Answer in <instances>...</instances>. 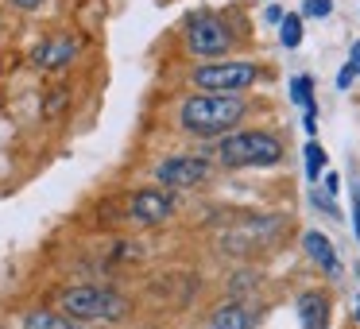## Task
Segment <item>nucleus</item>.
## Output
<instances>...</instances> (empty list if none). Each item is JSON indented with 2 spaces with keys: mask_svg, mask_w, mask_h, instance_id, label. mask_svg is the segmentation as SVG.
<instances>
[{
  "mask_svg": "<svg viewBox=\"0 0 360 329\" xmlns=\"http://www.w3.org/2000/svg\"><path fill=\"white\" fill-rule=\"evenodd\" d=\"M55 310H63L66 318L94 329V325H112V321L132 318V298L112 287H101V283H70L55 295Z\"/></svg>",
  "mask_w": 360,
  "mask_h": 329,
  "instance_id": "nucleus-1",
  "label": "nucleus"
},
{
  "mask_svg": "<svg viewBox=\"0 0 360 329\" xmlns=\"http://www.w3.org/2000/svg\"><path fill=\"white\" fill-rule=\"evenodd\" d=\"M248 112L244 97H233V93H194L182 101L179 109V124L182 132L190 136H225L229 128L240 124V117Z\"/></svg>",
  "mask_w": 360,
  "mask_h": 329,
  "instance_id": "nucleus-2",
  "label": "nucleus"
},
{
  "mask_svg": "<svg viewBox=\"0 0 360 329\" xmlns=\"http://www.w3.org/2000/svg\"><path fill=\"white\" fill-rule=\"evenodd\" d=\"M217 159L225 167H275L283 159V143L271 132H233L221 136Z\"/></svg>",
  "mask_w": 360,
  "mask_h": 329,
  "instance_id": "nucleus-3",
  "label": "nucleus"
},
{
  "mask_svg": "<svg viewBox=\"0 0 360 329\" xmlns=\"http://www.w3.org/2000/svg\"><path fill=\"white\" fill-rule=\"evenodd\" d=\"M259 78L256 63H244V58H225V63H205L194 70V86L202 93H236V89H248Z\"/></svg>",
  "mask_w": 360,
  "mask_h": 329,
  "instance_id": "nucleus-4",
  "label": "nucleus"
},
{
  "mask_svg": "<svg viewBox=\"0 0 360 329\" xmlns=\"http://www.w3.org/2000/svg\"><path fill=\"white\" fill-rule=\"evenodd\" d=\"M186 47L202 58H221L233 47V35H229L225 20H217L213 12H198L186 20Z\"/></svg>",
  "mask_w": 360,
  "mask_h": 329,
  "instance_id": "nucleus-5",
  "label": "nucleus"
},
{
  "mask_svg": "<svg viewBox=\"0 0 360 329\" xmlns=\"http://www.w3.org/2000/svg\"><path fill=\"white\" fill-rule=\"evenodd\" d=\"M151 174H155V182L167 190H190V186L210 179V163H205L202 155H167L155 163Z\"/></svg>",
  "mask_w": 360,
  "mask_h": 329,
  "instance_id": "nucleus-6",
  "label": "nucleus"
},
{
  "mask_svg": "<svg viewBox=\"0 0 360 329\" xmlns=\"http://www.w3.org/2000/svg\"><path fill=\"white\" fill-rule=\"evenodd\" d=\"M128 217L136 225H167L174 217V194L159 186H140L128 198Z\"/></svg>",
  "mask_w": 360,
  "mask_h": 329,
  "instance_id": "nucleus-7",
  "label": "nucleus"
},
{
  "mask_svg": "<svg viewBox=\"0 0 360 329\" xmlns=\"http://www.w3.org/2000/svg\"><path fill=\"white\" fill-rule=\"evenodd\" d=\"M74 55H78V39L74 35H51V39H43L35 47V66L39 70H63V66L74 63Z\"/></svg>",
  "mask_w": 360,
  "mask_h": 329,
  "instance_id": "nucleus-8",
  "label": "nucleus"
},
{
  "mask_svg": "<svg viewBox=\"0 0 360 329\" xmlns=\"http://www.w3.org/2000/svg\"><path fill=\"white\" fill-rule=\"evenodd\" d=\"M259 325V310L244 298H233V302L217 306L210 318V329H256Z\"/></svg>",
  "mask_w": 360,
  "mask_h": 329,
  "instance_id": "nucleus-9",
  "label": "nucleus"
},
{
  "mask_svg": "<svg viewBox=\"0 0 360 329\" xmlns=\"http://www.w3.org/2000/svg\"><path fill=\"white\" fill-rule=\"evenodd\" d=\"M302 248H306V256H310V259H314V264H318L326 275H333V279H341V259H337V252H333V240H329L326 233H318V228H310V233L302 236Z\"/></svg>",
  "mask_w": 360,
  "mask_h": 329,
  "instance_id": "nucleus-10",
  "label": "nucleus"
},
{
  "mask_svg": "<svg viewBox=\"0 0 360 329\" xmlns=\"http://www.w3.org/2000/svg\"><path fill=\"white\" fill-rule=\"evenodd\" d=\"M20 329H89V325L66 318L63 310H55V306H35V310L20 314Z\"/></svg>",
  "mask_w": 360,
  "mask_h": 329,
  "instance_id": "nucleus-11",
  "label": "nucleus"
},
{
  "mask_svg": "<svg viewBox=\"0 0 360 329\" xmlns=\"http://www.w3.org/2000/svg\"><path fill=\"white\" fill-rule=\"evenodd\" d=\"M298 318H302V329H326L329 325V298L321 290H306L298 298Z\"/></svg>",
  "mask_w": 360,
  "mask_h": 329,
  "instance_id": "nucleus-12",
  "label": "nucleus"
},
{
  "mask_svg": "<svg viewBox=\"0 0 360 329\" xmlns=\"http://www.w3.org/2000/svg\"><path fill=\"white\" fill-rule=\"evenodd\" d=\"M279 43L287 51H295L298 43H302V16H295V12H290V16H283V24H279Z\"/></svg>",
  "mask_w": 360,
  "mask_h": 329,
  "instance_id": "nucleus-13",
  "label": "nucleus"
},
{
  "mask_svg": "<svg viewBox=\"0 0 360 329\" xmlns=\"http://www.w3.org/2000/svg\"><path fill=\"white\" fill-rule=\"evenodd\" d=\"M290 101L302 105L306 112H314V82L310 78H295V82H290Z\"/></svg>",
  "mask_w": 360,
  "mask_h": 329,
  "instance_id": "nucleus-14",
  "label": "nucleus"
},
{
  "mask_svg": "<svg viewBox=\"0 0 360 329\" xmlns=\"http://www.w3.org/2000/svg\"><path fill=\"white\" fill-rule=\"evenodd\" d=\"M321 171H326V151H321V143H306V179L318 182Z\"/></svg>",
  "mask_w": 360,
  "mask_h": 329,
  "instance_id": "nucleus-15",
  "label": "nucleus"
},
{
  "mask_svg": "<svg viewBox=\"0 0 360 329\" xmlns=\"http://www.w3.org/2000/svg\"><path fill=\"white\" fill-rule=\"evenodd\" d=\"M66 101H70V89H66V86H58V89H51V93H47V105H43V117H55V112H63L66 109Z\"/></svg>",
  "mask_w": 360,
  "mask_h": 329,
  "instance_id": "nucleus-16",
  "label": "nucleus"
},
{
  "mask_svg": "<svg viewBox=\"0 0 360 329\" xmlns=\"http://www.w3.org/2000/svg\"><path fill=\"white\" fill-rule=\"evenodd\" d=\"M302 12H306L310 20H326L329 12H333V0H306Z\"/></svg>",
  "mask_w": 360,
  "mask_h": 329,
  "instance_id": "nucleus-17",
  "label": "nucleus"
},
{
  "mask_svg": "<svg viewBox=\"0 0 360 329\" xmlns=\"http://www.w3.org/2000/svg\"><path fill=\"white\" fill-rule=\"evenodd\" d=\"M352 228H356V240H360V186L352 190Z\"/></svg>",
  "mask_w": 360,
  "mask_h": 329,
  "instance_id": "nucleus-18",
  "label": "nucleus"
},
{
  "mask_svg": "<svg viewBox=\"0 0 360 329\" xmlns=\"http://www.w3.org/2000/svg\"><path fill=\"white\" fill-rule=\"evenodd\" d=\"M349 70H352V74H360V39L349 47Z\"/></svg>",
  "mask_w": 360,
  "mask_h": 329,
  "instance_id": "nucleus-19",
  "label": "nucleus"
},
{
  "mask_svg": "<svg viewBox=\"0 0 360 329\" xmlns=\"http://www.w3.org/2000/svg\"><path fill=\"white\" fill-rule=\"evenodd\" d=\"M352 78H356V74H352L349 66H345V70L337 74V89H349V86H352Z\"/></svg>",
  "mask_w": 360,
  "mask_h": 329,
  "instance_id": "nucleus-20",
  "label": "nucleus"
},
{
  "mask_svg": "<svg viewBox=\"0 0 360 329\" xmlns=\"http://www.w3.org/2000/svg\"><path fill=\"white\" fill-rule=\"evenodd\" d=\"M283 16H287V12H283L279 4H271V8H267V20H271V24H283Z\"/></svg>",
  "mask_w": 360,
  "mask_h": 329,
  "instance_id": "nucleus-21",
  "label": "nucleus"
},
{
  "mask_svg": "<svg viewBox=\"0 0 360 329\" xmlns=\"http://www.w3.org/2000/svg\"><path fill=\"white\" fill-rule=\"evenodd\" d=\"M337 190H341V179H337V174H326V194H337Z\"/></svg>",
  "mask_w": 360,
  "mask_h": 329,
  "instance_id": "nucleus-22",
  "label": "nucleus"
},
{
  "mask_svg": "<svg viewBox=\"0 0 360 329\" xmlns=\"http://www.w3.org/2000/svg\"><path fill=\"white\" fill-rule=\"evenodd\" d=\"M12 4H16V8H39L43 0H12Z\"/></svg>",
  "mask_w": 360,
  "mask_h": 329,
  "instance_id": "nucleus-23",
  "label": "nucleus"
},
{
  "mask_svg": "<svg viewBox=\"0 0 360 329\" xmlns=\"http://www.w3.org/2000/svg\"><path fill=\"white\" fill-rule=\"evenodd\" d=\"M352 318H356V325H360V295H356V306H352Z\"/></svg>",
  "mask_w": 360,
  "mask_h": 329,
  "instance_id": "nucleus-24",
  "label": "nucleus"
}]
</instances>
